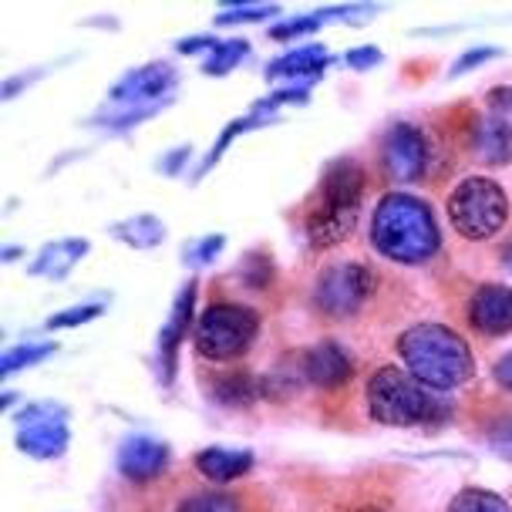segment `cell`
Wrapping results in <instances>:
<instances>
[{
  "mask_svg": "<svg viewBox=\"0 0 512 512\" xmlns=\"http://www.w3.org/2000/svg\"><path fill=\"white\" fill-rule=\"evenodd\" d=\"M162 105L166 102H152V105H139V108H132V112H122V115H115V118H102V125H108V128H132V125H139V122H145V118H152L155 112H162Z\"/></svg>",
  "mask_w": 512,
  "mask_h": 512,
  "instance_id": "f546056e",
  "label": "cell"
},
{
  "mask_svg": "<svg viewBox=\"0 0 512 512\" xmlns=\"http://www.w3.org/2000/svg\"><path fill=\"white\" fill-rule=\"evenodd\" d=\"M381 162H384V172H388L395 182L422 179L425 166H428L425 135L418 132L415 125H408V122L391 125L388 135H384V145H381Z\"/></svg>",
  "mask_w": 512,
  "mask_h": 512,
  "instance_id": "ba28073f",
  "label": "cell"
},
{
  "mask_svg": "<svg viewBox=\"0 0 512 512\" xmlns=\"http://www.w3.org/2000/svg\"><path fill=\"white\" fill-rule=\"evenodd\" d=\"M327 64H331L327 48H320V44H304V48L270 61L267 78H317Z\"/></svg>",
  "mask_w": 512,
  "mask_h": 512,
  "instance_id": "ac0fdd59",
  "label": "cell"
},
{
  "mask_svg": "<svg viewBox=\"0 0 512 512\" xmlns=\"http://www.w3.org/2000/svg\"><path fill=\"white\" fill-rule=\"evenodd\" d=\"M196 469L203 472L209 482H233L253 469V455L246 452V448L213 445L196 455Z\"/></svg>",
  "mask_w": 512,
  "mask_h": 512,
  "instance_id": "e0dca14e",
  "label": "cell"
},
{
  "mask_svg": "<svg viewBox=\"0 0 512 512\" xmlns=\"http://www.w3.org/2000/svg\"><path fill=\"white\" fill-rule=\"evenodd\" d=\"M344 61L351 64V68L364 71V68H374V64H381V51L371 48V44H364V48H351V51H347Z\"/></svg>",
  "mask_w": 512,
  "mask_h": 512,
  "instance_id": "836d02e7",
  "label": "cell"
},
{
  "mask_svg": "<svg viewBox=\"0 0 512 512\" xmlns=\"http://www.w3.org/2000/svg\"><path fill=\"white\" fill-rule=\"evenodd\" d=\"M354 223H358V209H334V206H320L314 203L307 216V240L317 250H327V246L341 243L351 236Z\"/></svg>",
  "mask_w": 512,
  "mask_h": 512,
  "instance_id": "2e32d148",
  "label": "cell"
},
{
  "mask_svg": "<svg viewBox=\"0 0 512 512\" xmlns=\"http://www.w3.org/2000/svg\"><path fill=\"white\" fill-rule=\"evenodd\" d=\"M371 243L381 256L395 263H425L442 246L438 223L428 203L405 192H388L371 216Z\"/></svg>",
  "mask_w": 512,
  "mask_h": 512,
  "instance_id": "6da1fadb",
  "label": "cell"
},
{
  "mask_svg": "<svg viewBox=\"0 0 512 512\" xmlns=\"http://www.w3.org/2000/svg\"><path fill=\"white\" fill-rule=\"evenodd\" d=\"M260 125H267L260 115H256V118H236V122L226 125V128H223V135H219V139H216V145H213V149H209L206 162H203V166H199V176H206V172L213 169L219 159H223L226 145H230V142L236 139V135H240V132H250V128H260Z\"/></svg>",
  "mask_w": 512,
  "mask_h": 512,
  "instance_id": "cb8c5ba5",
  "label": "cell"
},
{
  "mask_svg": "<svg viewBox=\"0 0 512 512\" xmlns=\"http://www.w3.org/2000/svg\"><path fill=\"white\" fill-rule=\"evenodd\" d=\"M472 155L482 166H506L512 159V125L496 115L479 118L472 128Z\"/></svg>",
  "mask_w": 512,
  "mask_h": 512,
  "instance_id": "9a60e30c",
  "label": "cell"
},
{
  "mask_svg": "<svg viewBox=\"0 0 512 512\" xmlns=\"http://www.w3.org/2000/svg\"><path fill=\"white\" fill-rule=\"evenodd\" d=\"M280 14L277 4H233L226 7L223 14H216V24H256V21H267V17Z\"/></svg>",
  "mask_w": 512,
  "mask_h": 512,
  "instance_id": "484cf974",
  "label": "cell"
},
{
  "mask_svg": "<svg viewBox=\"0 0 512 512\" xmlns=\"http://www.w3.org/2000/svg\"><path fill=\"white\" fill-rule=\"evenodd\" d=\"M189 145H179V152H169L166 159H162V172H166V176H172V172H179L182 166H186V159H189Z\"/></svg>",
  "mask_w": 512,
  "mask_h": 512,
  "instance_id": "d590c367",
  "label": "cell"
},
{
  "mask_svg": "<svg viewBox=\"0 0 512 512\" xmlns=\"http://www.w3.org/2000/svg\"><path fill=\"white\" fill-rule=\"evenodd\" d=\"M469 324L479 334H509L512 331V290L502 283H482L469 300Z\"/></svg>",
  "mask_w": 512,
  "mask_h": 512,
  "instance_id": "8fae6325",
  "label": "cell"
},
{
  "mask_svg": "<svg viewBox=\"0 0 512 512\" xmlns=\"http://www.w3.org/2000/svg\"><path fill=\"white\" fill-rule=\"evenodd\" d=\"M192 310H196V283H186V287L179 290L176 304H172V314L166 320V327H162L159 334V371H162V381L172 384L176 378V358H179V344L182 337H186L189 324H192Z\"/></svg>",
  "mask_w": 512,
  "mask_h": 512,
  "instance_id": "7c38bea8",
  "label": "cell"
},
{
  "mask_svg": "<svg viewBox=\"0 0 512 512\" xmlns=\"http://www.w3.org/2000/svg\"><path fill=\"white\" fill-rule=\"evenodd\" d=\"M509 199L492 179H462L448 196V219L465 240H489L506 226Z\"/></svg>",
  "mask_w": 512,
  "mask_h": 512,
  "instance_id": "277c9868",
  "label": "cell"
},
{
  "mask_svg": "<svg viewBox=\"0 0 512 512\" xmlns=\"http://www.w3.org/2000/svg\"><path fill=\"white\" fill-rule=\"evenodd\" d=\"M213 395L216 401H223V405H230V408H246L260 398V381L243 371H233L213 381Z\"/></svg>",
  "mask_w": 512,
  "mask_h": 512,
  "instance_id": "44dd1931",
  "label": "cell"
},
{
  "mask_svg": "<svg viewBox=\"0 0 512 512\" xmlns=\"http://www.w3.org/2000/svg\"><path fill=\"white\" fill-rule=\"evenodd\" d=\"M398 351H401V361L408 364L411 378L438 391L459 388L475 371V358H472L469 344L442 324L408 327L398 341Z\"/></svg>",
  "mask_w": 512,
  "mask_h": 512,
  "instance_id": "7a4b0ae2",
  "label": "cell"
},
{
  "mask_svg": "<svg viewBox=\"0 0 512 512\" xmlns=\"http://www.w3.org/2000/svg\"><path fill=\"white\" fill-rule=\"evenodd\" d=\"M48 354H54V344H21V347H14V351H7L4 358H0V374H14V371H21L27 368V364H38L44 361Z\"/></svg>",
  "mask_w": 512,
  "mask_h": 512,
  "instance_id": "d4e9b609",
  "label": "cell"
},
{
  "mask_svg": "<svg viewBox=\"0 0 512 512\" xmlns=\"http://www.w3.org/2000/svg\"><path fill=\"white\" fill-rule=\"evenodd\" d=\"M489 108H492V115H496V118H502V122L512 125V88L509 85L492 88L489 91Z\"/></svg>",
  "mask_w": 512,
  "mask_h": 512,
  "instance_id": "1f68e13d",
  "label": "cell"
},
{
  "mask_svg": "<svg viewBox=\"0 0 512 512\" xmlns=\"http://www.w3.org/2000/svg\"><path fill=\"white\" fill-rule=\"evenodd\" d=\"M307 95H310V88H307V85L280 88V91H273V95L260 98V102L253 105V115H270V112H277L280 105H304V102H307Z\"/></svg>",
  "mask_w": 512,
  "mask_h": 512,
  "instance_id": "4316f807",
  "label": "cell"
},
{
  "mask_svg": "<svg viewBox=\"0 0 512 512\" xmlns=\"http://www.w3.org/2000/svg\"><path fill=\"white\" fill-rule=\"evenodd\" d=\"M368 408L371 418L391 428H411L425 425L428 418L442 415V405L435 401L425 384H418L411 374L398 368H381L368 381Z\"/></svg>",
  "mask_w": 512,
  "mask_h": 512,
  "instance_id": "3957f363",
  "label": "cell"
},
{
  "mask_svg": "<svg viewBox=\"0 0 512 512\" xmlns=\"http://www.w3.org/2000/svg\"><path fill=\"white\" fill-rule=\"evenodd\" d=\"M260 317L240 304H209L196 320V351L209 361H233L250 351Z\"/></svg>",
  "mask_w": 512,
  "mask_h": 512,
  "instance_id": "5b68a950",
  "label": "cell"
},
{
  "mask_svg": "<svg viewBox=\"0 0 512 512\" xmlns=\"http://www.w3.org/2000/svg\"><path fill=\"white\" fill-rule=\"evenodd\" d=\"M492 374H496V381L502 384V388L512 391V351L506 354V358H499L496 371H492Z\"/></svg>",
  "mask_w": 512,
  "mask_h": 512,
  "instance_id": "8d00e7d4",
  "label": "cell"
},
{
  "mask_svg": "<svg viewBox=\"0 0 512 512\" xmlns=\"http://www.w3.org/2000/svg\"><path fill=\"white\" fill-rule=\"evenodd\" d=\"M354 512H384V509H374V506H361V509H354Z\"/></svg>",
  "mask_w": 512,
  "mask_h": 512,
  "instance_id": "74e56055",
  "label": "cell"
},
{
  "mask_svg": "<svg viewBox=\"0 0 512 512\" xmlns=\"http://www.w3.org/2000/svg\"><path fill=\"white\" fill-rule=\"evenodd\" d=\"M68 411L44 401L17 415V448L34 459H58L68 448Z\"/></svg>",
  "mask_w": 512,
  "mask_h": 512,
  "instance_id": "52a82bcc",
  "label": "cell"
},
{
  "mask_svg": "<svg viewBox=\"0 0 512 512\" xmlns=\"http://www.w3.org/2000/svg\"><path fill=\"white\" fill-rule=\"evenodd\" d=\"M246 54H250V44H246L243 38H230V41H216V48L209 51V58L203 61V71L206 75H230V71L240 64Z\"/></svg>",
  "mask_w": 512,
  "mask_h": 512,
  "instance_id": "7402d4cb",
  "label": "cell"
},
{
  "mask_svg": "<svg viewBox=\"0 0 512 512\" xmlns=\"http://www.w3.org/2000/svg\"><path fill=\"white\" fill-rule=\"evenodd\" d=\"M371 290H374V273L364 263H331L317 277L314 300L324 314L351 317L371 297Z\"/></svg>",
  "mask_w": 512,
  "mask_h": 512,
  "instance_id": "8992f818",
  "label": "cell"
},
{
  "mask_svg": "<svg viewBox=\"0 0 512 512\" xmlns=\"http://www.w3.org/2000/svg\"><path fill=\"white\" fill-rule=\"evenodd\" d=\"M506 263H509V267H512V246H509V253H506Z\"/></svg>",
  "mask_w": 512,
  "mask_h": 512,
  "instance_id": "f35d334b",
  "label": "cell"
},
{
  "mask_svg": "<svg viewBox=\"0 0 512 512\" xmlns=\"http://www.w3.org/2000/svg\"><path fill=\"white\" fill-rule=\"evenodd\" d=\"M112 236L128 246H135V250H152V246H159L166 240V226H162L159 216L142 213V216H132V219H125V223H118Z\"/></svg>",
  "mask_w": 512,
  "mask_h": 512,
  "instance_id": "ffe728a7",
  "label": "cell"
},
{
  "mask_svg": "<svg viewBox=\"0 0 512 512\" xmlns=\"http://www.w3.org/2000/svg\"><path fill=\"white\" fill-rule=\"evenodd\" d=\"M489 58H499V51H496V48H475V51H465L462 58L455 61V68H452V78L465 75V71H472L475 64H482V61H489Z\"/></svg>",
  "mask_w": 512,
  "mask_h": 512,
  "instance_id": "d6a6232c",
  "label": "cell"
},
{
  "mask_svg": "<svg viewBox=\"0 0 512 512\" xmlns=\"http://www.w3.org/2000/svg\"><path fill=\"white\" fill-rule=\"evenodd\" d=\"M102 317V304H81V307H71V310H61V314L48 317V331H61V327H78V324H88V320Z\"/></svg>",
  "mask_w": 512,
  "mask_h": 512,
  "instance_id": "f1b7e54d",
  "label": "cell"
},
{
  "mask_svg": "<svg viewBox=\"0 0 512 512\" xmlns=\"http://www.w3.org/2000/svg\"><path fill=\"white\" fill-rule=\"evenodd\" d=\"M448 512H512L509 502L489 489H465L452 499Z\"/></svg>",
  "mask_w": 512,
  "mask_h": 512,
  "instance_id": "603a6c76",
  "label": "cell"
},
{
  "mask_svg": "<svg viewBox=\"0 0 512 512\" xmlns=\"http://www.w3.org/2000/svg\"><path fill=\"white\" fill-rule=\"evenodd\" d=\"M85 253H88V243L85 240H58V243H48L41 250L38 260L31 263V273H41V277H51V280H61V277H68V270L75 267V263Z\"/></svg>",
  "mask_w": 512,
  "mask_h": 512,
  "instance_id": "d6986e66",
  "label": "cell"
},
{
  "mask_svg": "<svg viewBox=\"0 0 512 512\" xmlns=\"http://www.w3.org/2000/svg\"><path fill=\"white\" fill-rule=\"evenodd\" d=\"M223 236H203V240H196L186 250V256H189V263L192 267H199V263H209V260H216L219 256V250H223Z\"/></svg>",
  "mask_w": 512,
  "mask_h": 512,
  "instance_id": "4dcf8cb0",
  "label": "cell"
},
{
  "mask_svg": "<svg viewBox=\"0 0 512 512\" xmlns=\"http://www.w3.org/2000/svg\"><path fill=\"white\" fill-rule=\"evenodd\" d=\"M166 465H169V448L149 435L128 438L122 452H118V469L132 482H149L155 475L166 472Z\"/></svg>",
  "mask_w": 512,
  "mask_h": 512,
  "instance_id": "5bb4252c",
  "label": "cell"
},
{
  "mask_svg": "<svg viewBox=\"0 0 512 512\" xmlns=\"http://www.w3.org/2000/svg\"><path fill=\"white\" fill-rule=\"evenodd\" d=\"M179 512H236V499L223 492H199L182 502Z\"/></svg>",
  "mask_w": 512,
  "mask_h": 512,
  "instance_id": "83f0119b",
  "label": "cell"
},
{
  "mask_svg": "<svg viewBox=\"0 0 512 512\" xmlns=\"http://www.w3.org/2000/svg\"><path fill=\"white\" fill-rule=\"evenodd\" d=\"M364 196V169L354 159H337L324 169L317 189V203L320 206H334V209H361Z\"/></svg>",
  "mask_w": 512,
  "mask_h": 512,
  "instance_id": "4fadbf2b",
  "label": "cell"
},
{
  "mask_svg": "<svg viewBox=\"0 0 512 512\" xmlns=\"http://www.w3.org/2000/svg\"><path fill=\"white\" fill-rule=\"evenodd\" d=\"M216 41H219V38H186V41H179V44H176V51H179V54L213 51V48H216Z\"/></svg>",
  "mask_w": 512,
  "mask_h": 512,
  "instance_id": "e575fe53",
  "label": "cell"
},
{
  "mask_svg": "<svg viewBox=\"0 0 512 512\" xmlns=\"http://www.w3.org/2000/svg\"><path fill=\"white\" fill-rule=\"evenodd\" d=\"M300 374L317 388H341L354 374V361L337 341H320L300 354Z\"/></svg>",
  "mask_w": 512,
  "mask_h": 512,
  "instance_id": "30bf717a",
  "label": "cell"
},
{
  "mask_svg": "<svg viewBox=\"0 0 512 512\" xmlns=\"http://www.w3.org/2000/svg\"><path fill=\"white\" fill-rule=\"evenodd\" d=\"M176 85V68H169L166 61H152L145 64V68H135L128 71L122 81H115L112 85V102H166V91Z\"/></svg>",
  "mask_w": 512,
  "mask_h": 512,
  "instance_id": "9c48e42d",
  "label": "cell"
}]
</instances>
